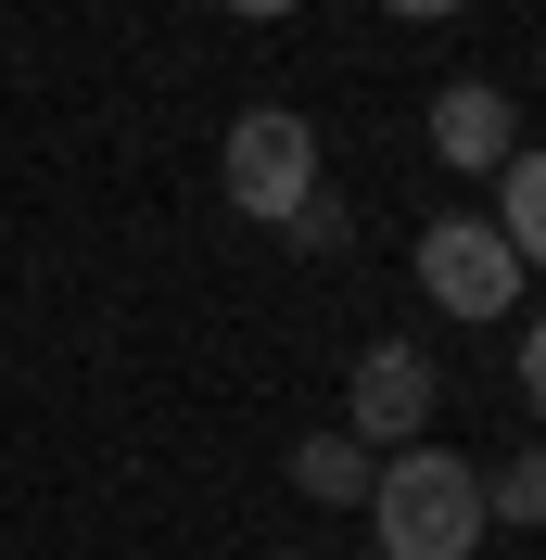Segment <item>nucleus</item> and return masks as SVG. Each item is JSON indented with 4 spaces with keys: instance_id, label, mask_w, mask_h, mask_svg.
Masks as SVG:
<instances>
[{
    "instance_id": "f257e3e1",
    "label": "nucleus",
    "mask_w": 546,
    "mask_h": 560,
    "mask_svg": "<svg viewBox=\"0 0 546 560\" xmlns=\"http://www.w3.org/2000/svg\"><path fill=\"white\" fill-rule=\"evenodd\" d=\"M369 523H381V560H471L483 548V471L444 446H394L369 485Z\"/></svg>"
},
{
    "instance_id": "f03ea898",
    "label": "nucleus",
    "mask_w": 546,
    "mask_h": 560,
    "mask_svg": "<svg viewBox=\"0 0 546 560\" xmlns=\"http://www.w3.org/2000/svg\"><path fill=\"white\" fill-rule=\"evenodd\" d=\"M216 178H229V205H241V217L293 230V205L318 191V128H306L293 103H254V115H229V153H216Z\"/></svg>"
},
{
    "instance_id": "7ed1b4c3",
    "label": "nucleus",
    "mask_w": 546,
    "mask_h": 560,
    "mask_svg": "<svg viewBox=\"0 0 546 560\" xmlns=\"http://www.w3.org/2000/svg\"><path fill=\"white\" fill-rule=\"evenodd\" d=\"M521 280H534V268L509 255L496 217H432V230H419V293H432L444 318H509Z\"/></svg>"
},
{
    "instance_id": "20e7f679",
    "label": "nucleus",
    "mask_w": 546,
    "mask_h": 560,
    "mask_svg": "<svg viewBox=\"0 0 546 560\" xmlns=\"http://www.w3.org/2000/svg\"><path fill=\"white\" fill-rule=\"evenodd\" d=\"M432 357L419 345H369L356 357V395H343V433H356V446L369 458H394V446H419V433H432Z\"/></svg>"
},
{
    "instance_id": "39448f33",
    "label": "nucleus",
    "mask_w": 546,
    "mask_h": 560,
    "mask_svg": "<svg viewBox=\"0 0 546 560\" xmlns=\"http://www.w3.org/2000/svg\"><path fill=\"white\" fill-rule=\"evenodd\" d=\"M432 153L458 178H496L521 153V115H509V90H496V77H444L432 90Z\"/></svg>"
},
{
    "instance_id": "423d86ee",
    "label": "nucleus",
    "mask_w": 546,
    "mask_h": 560,
    "mask_svg": "<svg viewBox=\"0 0 546 560\" xmlns=\"http://www.w3.org/2000/svg\"><path fill=\"white\" fill-rule=\"evenodd\" d=\"M293 485H306L318 510H369V485H381V458L356 446V433H306V446H293Z\"/></svg>"
},
{
    "instance_id": "0eeeda50",
    "label": "nucleus",
    "mask_w": 546,
    "mask_h": 560,
    "mask_svg": "<svg viewBox=\"0 0 546 560\" xmlns=\"http://www.w3.org/2000/svg\"><path fill=\"white\" fill-rule=\"evenodd\" d=\"M496 191H509V205H496L509 255H521V268H546V140H521L509 166H496Z\"/></svg>"
},
{
    "instance_id": "6e6552de",
    "label": "nucleus",
    "mask_w": 546,
    "mask_h": 560,
    "mask_svg": "<svg viewBox=\"0 0 546 560\" xmlns=\"http://www.w3.org/2000/svg\"><path fill=\"white\" fill-rule=\"evenodd\" d=\"M483 523H546V446H521L509 471H483Z\"/></svg>"
},
{
    "instance_id": "1a4fd4ad",
    "label": "nucleus",
    "mask_w": 546,
    "mask_h": 560,
    "mask_svg": "<svg viewBox=\"0 0 546 560\" xmlns=\"http://www.w3.org/2000/svg\"><path fill=\"white\" fill-rule=\"evenodd\" d=\"M293 243H306V255H331V243H343V205H331V178H318L306 205H293Z\"/></svg>"
},
{
    "instance_id": "9d476101",
    "label": "nucleus",
    "mask_w": 546,
    "mask_h": 560,
    "mask_svg": "<svg viewBox=\"0 0 546 560\" xmlns=\"http://www.w3.org/2000/svg\"><path fill=\"white\" fill-rule=\"evenodd\" d=\"M521 395L546 408V306H534V331H521Z\"/></svg>"
},
{
    "instance_id": "9b49d317",
    "label": "nucleus",
    "mask_w": 546,
    "mask_h": 560,
    "mask_svg": "<svg viewBox=\"0 0 546 560\" xmlns=\"http://www.w3.org/2000/svg\"><path fill=\"white\" fill-rule=\"evenodd\" d=\"M381 13H407V26H444V13H471V0H381Z\"/></svg>"
},
{
    "instance_id": "f8f14e48",
    "label": "nucleus",
    "mask_w": 546,
    "mask_h": 560,
    "mask_svg": "<svg viewBox=\"0 0 546 560\" xmlns=\"http://www.w3.org/2000/svg\"><path fill=\"white\" fill-rule=\"evenodd\" d=\"M229 13H254V26H268V13H293V0H229Z\"/></svg>"
}]
</instances>
